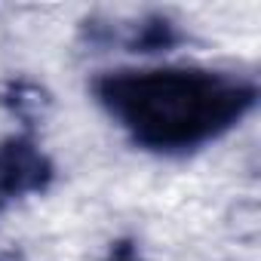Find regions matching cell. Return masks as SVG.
<instances>
[{
  "label": "cell",
  "mask_w": 261,
  "mask_h": 261,
  "mask_svg": "<svg viewBox=\"0 0 261 261\" xmlns=\"http://www.w3.org/2000/svg\"><path fill=\"white\" fill-rule=\"evenodd\" d=\"M92 92L129 139L157 154H185L221 139L258 101L252 80L209 68L108 71Z\"/></svg>",
  "instance_id": "cell-1"
},
{
  "label": "cell",
  "mask_w": 261,
  "mask_h": 261,
  "mask_svg": "<svg viewBox=\"0 0 261 261\" xmlns=\"http://www.w3.org/2000/svg\"><path fill=\"white\" fill-rule=\"evenodd\" d=\"M56 169L31 136H10L0 142V197H25L49 188Z\"/></svg>",
  "instance_id": "cell-2"
},
{
  "label": "cell",
  "mask_w": 261,
  "mask_h": 261,
  "mask_svg": "<svg viewBox=\"0 0 261 261\" xmlns=\"http://www.w3.org/2000/svg\"><path fill=\"white\" fill-rule=\"evenodd\" d=\"M181 40H185V34H181L178 22H172L169 16L151 13V16L139 19L136 25H129L123 46L129 53H169Z\"/></svg>",
  "instance_id": "cell-3"
},
{
  "label": "cell",
  "mask_w": 261,
  "mask_h": 261,
  "mask_svg": "<svg viewBox=\"0 0 261 261\" xmlns=\"http://www.w3.org/2000/svg\"><path fill=\"white\" fill-rule=\"evenodd\" d=\"M0 101L10 105V108H13V114H19V117H22V120H28V123H31V120L43 111V105H46L43 92H40L34 83H10Z\"/></svg>",
  "instance_id": "cell-4"
},
{
  "label": "cell",
  "mask_w": 261,
  "mask_h": 261,
  "mask_svg": "<svg viewBox=\"0 0 261 261\" xmlns=\"http://www.w3.org/2000/svg\"><path fill=\"white\" fill-rule=\"evenodd\" d=\"M111 261H136V258H133V255H129V252H120V255H114Z\"/></svg>",
  "instance_id": "cell-5"
},
{
  "label": "cell",
  "mask_w": 261,
  "mask_h": 261,
  "mask_svg": "<svg viewBox=\"0 0 261 261\" xmlns=\"http://www.w3.org/2000/svg\"><path fill=\"white\" fill-rule=\"evenodd\" d=\"M0 203H4V197H0Z\"/></svg>",
  "instance_id": "cell-6"
}]
</instances>
